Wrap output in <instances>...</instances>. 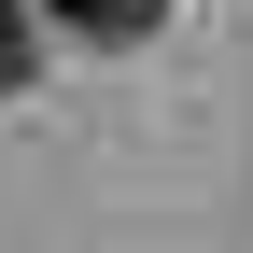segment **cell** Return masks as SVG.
Masks as SVG:
<instances>
[{
    "label": "cell",
    "instance_id": "1",
    "mask_svg": "<svg viewBox=\"0 0 253 253\" xmlns=\"http://www.w3.org/2000/svg\"><path fill=\"white\" fill-rule=\"evenodd\" d=\"M56 28H71V42H155V28H169V0H42Z\"/></svg>",
    "mask_w": 253,
    "mask_h": 253
},
{
    "label": "cell",
    "instance_id": "2",
    "mask_svg": "<svg viewBox=\"0 0 253 253\" xmlns=\"http://www.w3.org/2000/svg\"><path fill=\"white\" fill-rule=\"evenodd\" d=\"M42 84V0H0V99Z\"/></svg>",
    "mask_w": 253,
    "mask_h": 253
}]
</instances>
